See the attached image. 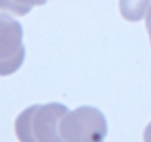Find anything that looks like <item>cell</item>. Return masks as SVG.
Wrapping results in <instances>:
<instances>
[{
	"instance_id": "cell-2",
	"label": "cell",
	"mask_w": 151,
	"mask_h": 142,
	"mask_svg": "<svg viewBox=\"0 0 151 142\" xmlns=\"http://www.w3.org/2000/svg\"><path fill=\"white\" fill-rule=\"evenodd\" d=\"M69 139L73 142H101L106 135V122L99 110L82 107L73 111L65 122Z\"/></svg>"
},
{
	"instance_id": "cell-1",
	"label": "cell",
	"mask_w": 151,
	"mask_h": 142,
	"mask_svg": "<svg viewBox=\"0 0 151 142\" xmlns=\"http://www.w3.org/2000/svg\"><path fill=\"white\" fill-rule=\"evenodd\" d=\"M25 59L22 27L7 13H0V76L16 72Z\"/></svg>"
},
{
	"instance_id": "cell-4",
	"label": "cell",
	"mask_w": 151,
	"mask_h": 142,
	"mask_svg": "<svg viewBox=\"0 0 151 142\" xmlns=\"http://www.w3.org/2000/svg\"><path fill=\"white\" fill-rule=\"evenodd\" d=\"M147 21H145V24H147V31H148V35H150V41H151V6L150 9H148V12H147Z\"/></svg>"
},
{
	"instance_id": "cell-5",
	"label": "cell",
	"mask_w": 151,
	"mask_h": 142,
	"mask_svg": "<svg viewBox=\"0 0 151 142\" xmlns=\"http://www.w3.org/2000/svg\"><path fill=\"white\" fill-rule=\"evenodd\" d=\"M144 139H145V142H151V123L148 125V128L145 129V135H144Z\"/></svg>"
},
{
	"instance_id": "cell-3",
	"label": "cell",
	"mask_w": 151,
	"mask_h": 142,
	"mask_svg": "<svg viewBox=\"0 0 151 142\" xmlns=\"http://www.w3.org/2000/svg\"><path fill=\"white\" fill-rule=\"evenodd\" d=\"M150 3L151 0H120L119 9L122 16L126 21L138 22L147 15L150 9Z\"/></svg>"
}]
</instances>
